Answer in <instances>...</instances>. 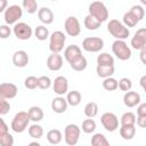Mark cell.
I'll list each match as a JSON object with an SVG mask.
<instances>
[{
    "instance_id": "cell-1",
    "label": "cell",
    "mask_w": 146,
    "mask_h": 146,
    "mask_svg": "<svg viewBox=\"0 0 146 146\" xmlns=\"http://www.w3.org/2000/svg\"><path fill=\"white\" fill-rule=\"evenodd\" d=\"M107 31L115 39L124 40L130 35L129 29L119 19H111L107 24Z\"/></svg>"
},
{
    "instance_id": "cell-2",
    "label": "cell",
    "mask_w": 146,
    "mask_h": 146,
    "mask_svg": "<svg viewBox=\"0 0 146 146\" xmlns=\"http://www.w3.org/2000/svg\"><path fill=\"white\" fill-rule=\"evenodd\" d=\"M30 116H29V113L27 112H24V111H21L18 113L15 114L14 119L11 120V123H10V128L14 132H17V133H21L23 131L26 130V128L29 127L30 124Z\"/></svg>"
},
{
    "instance_id": "cell-3",
    "label": "cell",
    "mask_w": 146,
    "mask_h": 146,
    "mask_svg": "<svg viewBox=\"0 0 146 146\" xmlns=\"http://www.w3.org/2000/svg\"><path fill=\"white\" fill-rule=\"evenodd\" d=\"M112 51L120 60H128L131 57V49L124 40L115 39V41L112 43Z\"/></svg>"
},
{
    "instance_id": "cell-4",
    "label": "cell",
    "mask_w": 146,
    "mask_h": 146,
    "mask_svg": "<svg viewBox=\"0 0 146 146\" xmlns=\"http://www.w3.org/2000/svg\"><path fill=\"white\" fill-rule=\"evenodd\" d=\"M89 14L91 16H94L95 18H97L99 22H105L107 21L108 18V10H107V7L105 6L104 2L102 1H92L90 5H89Z\"/></svg>"
},
{
    "instance_id": "cell-5",
    "label": "cell",
    "mask_w": 146,
    "mask_h": 146,
    "mask_svg": "<svg viewBox=\"0 0 146 146\" xmlns=\"http://www.w3.org/2000/svg\"><path fill=\"white\" fill-rule=\"evenodd\" d=\"M65 41H66V36H65L64 32H62V31L52 32L49 36V49H50V51L59 54L64 49Z\"/></svg>"
},
{
    "instance_id": "cell-6",
    "label": "cell",
    "mask_w": 146,
    "mask_h": 146,
    "mask_svg": "<svg viewBox=\"0 0 146 146\" xmlns=\"http://www.w3.org/2000/svg\"><path fill=\"white\" fill-rule=\"evenodd\" d=\"M81 129L74 123H70L64 129V140L68 146H74L80 139Z\"/></svg>"
},
{
    "instance_id": "cell-7",
    "label": "cell",
    "mask_w": 146,
    "mask_h": 146,
    "mask_svg": "<svg viewBox=\"0 0 146 146\" xmlns=\"http://www.w3.org/2000/svg\"><path fill=\"white\" fill-rule=\"evenodd\" d=\"M22 16H23V9L18 5H11V6H9L5 10V13H3L5 22L8 25L16 24L19 21V18H22Z\"/></svg>"
},
{
    "instance_id": "cell-8",
    "label": "cell",
    "mask_w": 146,
    "mask_h": 146,
    "mask_svg": "<svg viewBox=\"0 0 146 146\" xmlns=\"http://www.w3.org/2000/svg\"><path fill=\"white\" fill-rule=\"evenodd\" d=\"M83 50L88 52H98L104 48V40L98 36H88L82 41Z\"/></svg>"
},
{
    "instance_id": "cell-9",
    "label": "cell",
    "mask_w": 146,
    "mask_h": 146,
    "mask_svg": "<svg viewBox=\"0 0 146 146\" xmlns=\"http://www.w3.org/2000/svg\"><path fill=\"white\" fill-rule=\"evenodd\" d=\"M13 33L18 40H29L33 34V30L29 24L24 22H18L14 24Z\"/></svg>"
},
{
    "instance_id": "cell-10",
    "label": "cell",
    "mask_w": 146,
    "mask_h": 146,
    "mask_svg": "<svg viewBox=\"0 0 146 146\" xmlns=\"http://www.w3.org/2000/svg\"><path fill=\"white\" fill-rule=\"evenodd\" d=\"M100 122H102L104 129L108 132H114L119 128V119L112 112H105L100 116Z\"/></svg>"
},
{
    "instance_id": "cell-11",
    "label": "cell",
    "mask_w": 146,
    "mask_h": 146,
    "mask_svg": "<svg viewBox=\"0 0 146 146\" xmlns=\"http://www.w3.org/2000/svg\"><path fill=\"white\" fill-rule=\"evenodd\" d=\"M64 29L67 35L78 36L81 33V25L75 16H68L64 22Z\"/></svg>"
},
{
    "instance_id": "cell-12",
    "label": "cell",
    "mask_w": 146,
    "mask_h": 146,
    "mask_svg": "<svg viewBox=\"0 0 146 146\" xmlns=\"http://www.w3.org/2000/svg\"><path fill=\"white\" fill-rule=\"evenodd\" d=\"M130 44L136 50H140L146 46V27H141L137 30V32L135 33V35L130 41Z\"/></svg>"
},
{
    "instance_id": "cell-13",
    "label": "cell",
    "mask_w": 146,
    "mask_h": 146,
    "mask_svg": "<svg viewBox=\"0 0 146 146\" xmlns=\"http://www.w3.org/2000/svg\"><path fill=\"white\" fill-rule=\"evenodd\" d=\"M52 90L58 96H63V95L67 94L68 92V81H67V79L63 75H59V76L55 78V80L52 82Z\"/></svg>"
},
{
    "instance_id": "cell-14",
    "label": "cell",
    "mask_w": 146,
    "mask_h": 146,
    "mask_svg": "<svg viewBox=\"0 0 146 146\" xmlns=\"http://www.w3.org/2000/svg\"><path fill=\"white\" fill-rule=\"evenodd\" d=\"M17 86L10 82H3L0 84V97L6 99H13L17 96Z\"/></svg>"
},
{
    "instance_id": "cell-15",
    "label": "cell",
    "mask_w": 146,
    "mask_h": 146,
    "mask_svg": "<svg viewBox=\"0 0 146 146\" xmlns=\"http://www.w3.org/2000/svg\"><path fill=\"white\" fill-rule=\"evenodd\" d=\"M47 67L50 71H59L63 67V57L57 52H51L47 58Z\"/></svg>"
},
{
    "instance_id": "cell-16",
    "label": "cell",
    "mask_w": 146,
    "mask_h": 146,
    "mask_svg": "<svg viewBox=\"0 0 146 146\" xmlns=\"http://www.w3.org/2000/svg\"><path fill=\"white\" fill-rule=\"evenodd\" d=\"M29 55L25 50H17L13 55V64L16 67H25L29 64Z\"/></svg>"
},
{
    "instance_id": "cell-17",
    "label": "cell",
    "mask_w": 146,
    "mask_h": 146,
    "mask_svg": "<svg viewBox=\"0 0 146 146\" xmlns=\"http://www.w3.org/2000/svg\"><path fill=\"white\" fill-rule=\"evenodd\" d=\"M67 106H68V103H67V99L62 97V96H58V97H55L52 100H51V110L57 113V114H62V113H65L66 110H67Z\"/></svg>"
},
{
    "instance_id": "cell-18",
    "label": "cell",
    "mask_w": 146,
    "mask_h": 146,
    "mask_svg": "<svg viewBox=\"0 0 146 146\" xmlns=\"http://www.w3.org/2000/svg\"><path fill=\"white\" fill-rule=\"evenodd\" d=\"M123 103L127 107H135L140 103V95L136 91H125L124 96H123Z\"/></svg>"
},
{
    "instance_id": "cell-19",
    "label": "cell",
    "mask_w": 146,
    "mask_h": 146,
    "mask_svg": "<svg viewBox=\"0 0 146 146\" xmlns=\"http://www.w3.org/2000/svg\"><path fill=\"white\" fill-rule=\"evenodd\" d=\"M38 17L40 19L41 23H43L44 25H49L54 22V13L50 8L48 7H42L38 10Z\"/></svg>"
},
{
    "instance_id": "cell-20",
    "label": "cell",
    "mask_w": 146,
    "mask_h": 146,
    "mask_svg": "<svg viewBox=\"0 0 146 146\" xmlns=\"http://www.w3.org/2000/svg\"><path fill=\"white\" fill-rule=\"evenodd\" d=\"M81 55H82L81 48H80L79 46H76V44H70V46H67V47L65 48V50H64V57H65V59H66L68 63L72 62L74 58L81 56Z\"/></svg>"
},
{
    "instance_id": "cell-21",
    "label": "cell",
    "mask_w": 146,
    "mask_h": 146,
    "mask_svg": "<svg viewBox=\"0 0 146 146\" xmlns=\"http://www.w3.org/2000/svg\"><path fill=\"white\" fill-rule=\"evenodd\" d=\"M70 66L72 70L74 71H78V72H81V71H84L88 66V62H87V58L84 56H79L76 58H74L72 62H70Z\"/></svg>"
},
{
    "instance_id": "cell-22",
    "label": "cell",
    "mask_w": 146,
    "mask_h": 146,
    "mask_svg": "<svg viewBox=\"0 0 146 146\" xmlns=\"http://www.w3.org/2000/svg\"><path fill=\"white\" fill-rule=\"evenodd\" d=\"M114 65H98L97 64V67H96V73L99 78H110L114 74Z\"/></svg>"
},
{
    "instance_id": "cell-23",
    "label": "cell",
    "mask_w": 146,
    "mask_h": 146,
    "mask_svg": "<svg viewBox=\"0 0 146 146\" xmlns=\"http://www.w3.org/2000/svg\"><path fill=\"white\" fill-rule=\"evenodd\" d=\"M136 135V127L135 124L129 125H121L120 128V136L124 140H131Z\"/></svg>"
},
{
    "instance_id": "cell-24",
    "label": "cell",
    "mask_w": 146,
    "mask_h": 146,
    "mask_svg": "<svg viewBox=\"0 0 146 146\" xmlns=\"http://www.w3.org/2000/svg\"><path fill=\"white\" fill-rule=\"evenodd\" d=\"M29 113V116H30V120L32 122H40L42 119H43V111L40 106H31L27 111Z\"/></svg>"
},
{
    "instance_id": "cell-25",
    "label": "cell",
    "mask_w": 146,
    "mask_h": 146,
    "mask_svg": "<svg viewBox=\"0 0 146 146\" xmlns=\"http://www.w3.org/2000/svg\"><path fill=\"white\" fill-rule=\"evenodd\" d=\"M46 137H47L48 143L51 144V145H58L62 141V139H63V135H62L60 130H58V129H51V130H49L47 132V136Z\"/></svg>"
},
{
    "instance_id": "cell-26",
    "label": "cell",
    "mask_w": 146,
    "mask_h": 146,
    "mask_svg": "<svg viewBox=\"0 0 146 146\" xmlns=\"http://www.w3.org/2000/svg\"><path fill=\"white\" fill-rule=\"evenodd\" d=\"M83 24H84V27L89 31H95L97 29L100 27L102 25V22H99L97 18H95L94 16H91L90 14H88L86 17H84V21H83Z\"/></svg>"
},
{
    "instance_id": "cell-27",
    "label": "cell",
    "mask_w": 146,
    "mask_h": 146,
    "mask_svg": "<svg viewBox=\"0 0 146 146\" xmlns=\"http://www.w3.org/2000/svg\"><path fill=\"white\" fill-rule=\"evenodd\" d=\"M66 99H67L68 105H71V106H78V105L81 103L82 96H81L80 91H78V90H72V91H68V92H67Z\"/></svg>"
},
{
    "instance_id": "cell-28",
    "label": "cell",
    "mask_w": 146,
    "mask_h": 146,
    "mask_svg": "<svg viewBox=\"0 0 146 146\" xmlns=\"http://www.w3.org/2000/svg\"><path fill=\"white\" fill-rule=\"evenodd\" d=\"M27 131H29L30 137H32L34 139H40L43 136V128L40 124H38L36 122H34L33 124H31L29 127Z\"/></svg>"
},
{
    "instance_id": "cell-29",
    "label": "cell",
    "mask_w": 146,
    "mask_h": 146,
    "mask_svg": "<svg viewBox=\"0 0 146 146\" xmlns=\"http://www.w3.org/2000/svg\"><path fill=\"white\" fill-rule=\"evenodd\" d=\"M138 23H139V19L133 15L132 11L129 10V11L124 13V15H123V24H124L127 27H133V26H136Z\"/></svg>"
},
{
    "instance_id": "cell-30",
    "label": "cell",
    "mask_w": 146,
    "mask_h": 146,
    "mask_svg": "<svg viewBox=\"0 0 146 146\" xmlns=\"http://www.w3.org/2000/svg\"><path fill=\"white\" fill-rule=\"evenodd\" d=\"M91 145L92 146H108L110 145V141L107 140V138L105 137V135L98 132V133H95L92 137H91Z\"/></svg>"
},
{
    "instance_id": "cell-31",
    "label": "cell",
    "mask_w": 146,
    "mask_h": 146,
    "mask_svg": "<svg viewBox=\"0 0 146 146\" xmlns=\"http://www.w3.org/2000/svg\"><path fill=\"white\" fill-rule=\"evenodd\" d=\"M34 35H35L36 39L40 40V41H44V40H47V39L50 36L49 30H48V27H46L44 25H39V26H36L35 30H34Z\"/></svg>"
},
{
    "instance_id": "cell-32",
    "label": "cell",
    "mask_w": 146,
    "mask_h": 146,
    "mask_svg": "<svg viewBox=\"0 0 146 146\" xmlns=\"http://www.w3.org/2000/svg\"><path fill=\"white\" fill-rule=\"evenodd\" d=\"M98 105H97V103H95V102H89L86 106H84V110H83V112H84V115L87 116V117H95L97 114H98Z\"/></svg>"
},
{
    "instance_id": "cell-33",
    "label": "cell",
    "mask_w": 146,
    "mask_h": 146,
    "mask_svg": "<svg viewBox=\"0 0 146 146\" xmlns=\"http://www.w3.org/2000/svg\"><path fill=\"white\" fill-rule=\"evenodd\" d=\"M98 65H114V58L108 52H100L97 56Z\"/></svg>"
},
{
    "instance_id": "cell-34",
    "label": "cell",
    "mask_w": 146,
    "mask_h": 146,
    "mask_svg": "<svg viewBox=\"0 0 146 146\" xmlns=\"http://www.w3.org/2000/svg\"><path fill=\"white\" fill-rule=\"evenodd\" d=\"M103 88L107 91H114L119 88V81L112 76L110 78H105L103 81Z\"/></svg>"
},
{
    "instance_id": "cell-35",
    "label": "cell",
    "mask_w": 146,
    "mask_h": 146,
    "mask_svg": "<svg viewBox=\"0 0 146 146\" xmlns=\"http://www.w3.org/2000/svg\"><path fill=\"white\" fill-rule=\"evenodd\" d=\"M22 7L27 14H34V13H36V10H39L36 0H23Z\"/></svg>"
},
{
    "instance_id": "cell-36",
    "label": "cell",
    "mask_w": 146,
    "mask_h": 146,
    "mask_svg": "<svg viewBox=\"0 0 146 146\" xmlns=\"http://www.w3.org/2000/svg\"><path fill=\"white\" fill-rule=\"evenodd\" d=\"M81 128H82V131L84 133H92L96 130L97 124H96L95 120H92V117H88L82 122V127Z\"/></svg>"
},
{
    "instance_id": "cell-37",
    "label": "cell",
    "mask_w": 146,
    "mask_h": 146,
    "mask_svg": "<svg viewBox=\"0 0 146 146\" xmlns=\"http://www.w3.org/2000/svg\"><path fill=\"white\" fill-rule=\"evenodd\" d=\"M136 115L132 112H125L122 114L120 122L121 125H129V124H136Z\"/></svg>"
},
{
    "instance_id": "cell-38",
    "label": "cell",
    "mask_w": 146,
    "mask_h": 146,
    "mask_svg": "<svg viewBox=\"0 0 146 146\" xmlns=\"http://www.w3.org/2000/svg\"><path fill=\"white\" fill-rule=\"evenodd\" d=\"M52 86V82H51V80H50V78L49 76H47V75H41V76H39L38 78V88H40V89H49L50 87Z\"/></svg>"
},
{
    "instance_id": "cell-39",
    "label": "cell",
    "mask_w": 146,
    "mask_h": 146,
    "mask_svg": "<svg viewBox=\"0 0 146 146\" xmlns=\"http://www.w3.org/2000/svg\"><path fill=\"white\" fill-rule=\"evenodd\" d=\"M24 86L25 88L30 89V90H33L38 87V78L34 76V75H30L27 76L25 80H24Z\"/></svg>"
},
{
    "instance_id": "cell-40",
    "label": "cell",
    "mask_w": 146,
    "mask_h": 146,
    "mask_svg": "<svg viewBox=\"0 0 146 146\" xmlns=\"http://www.w3.org/2000/svg\"><path fill=\"white\" fill-rule=\"evenodd\" d=\"M132 88V82L129 78H122L119 80V89L122 91H129Z\"/></svg>"
},
{
    "instance_id": "cell-41",
    "label": "cell",
    "mask_w": 146,
    "mask_h": 146,
    "mask_svg": "<svg viewBox=\"0 0 146 146\" xmlns=\"http://www.w3.org/2000/svg\"><path fill=\"white\" fill-rule=\"evenodd\" d=\"M130 11L133 13V15L139 19V22H140V21L144 18V16H145V10H144L143 6H140V5H135V6H132V7L130 8Z\"/></svg>"
},
{
    "instance_id": "cell-42",
    "label": "cell",
    "mask_w": 146,
    "mask_h": 146,
    "mask_svg": "<svg viewBox=\"0 0 146 146\" xmlns=\"http://www.w3.org/2000/svg\"><path fill=\"white\" fill-rule=\"evenodd\" d=\"M0 144L2 146H13L14 145V137L9 132L0 136Z\"/></svg>"
},
{
    "instance_id": "cell-43",
    "label": "cell",
    "mask_w": 146,
    "mask_h": 146,
    "mask_svg": "<svg viewBox=\"0 0 146 146\" xmlns=\"http://www.w3.org/2000/svg\"><path fill=\"white\" fill-rule=\"evenodd\" d=\"M10 110V104L6 98H1L0 99V114L1 115H6Z\"/></svg>"
},
{
    "instance_id": "cell-44",
    "label": "cell",
    "mask_w": 146,
    "mask_h": 146,
    "mask_svg": "<svg viewBox=\"0 0 146 146\" xmlns=\"http://www.w3.org/2000/svg\"><path fill=\"white\" fill-rule=\"evenodd\" d=\"M11 30L8 25H1L0 26V38L1 39H7L8 36H10Z\"/></svg>"
},
{
    "instance_id": "cell-45",
    "label": "cell",
    "mask_w": 146,
    "mask_h": 146,
    "mask_svg": "<svg viewBox=\"0 0 146 146\" xmlns=\"http://www.w3.org/2000/svg\"><path fill=\"white\" fill-rule=\"evenodd\" d=\"M137 125L140 128H146V115H138L137 116Z\"/></svg>"
},
{
    "instance_id": "cell-46",
    "label": "cell",
    "mask_w": 146,
    "mask_h": 146,
    "mask_svg": "<svg viewBox=\"0 0 146 146\" xmlns=\"http://www.w3.org/2000/svg\"><path fill=\"white\" fill-rule=\"evenodd\" d=\"M7 132H9L8 125L6 124L5 120H3V119H1V120H0V136L5 135V133H7Z\"/></svg>"
},
{
    "instance_id": "cell-47",
    "label": "cell",
    "mask_w": 146,
    "mask_h": 146,
    "mask_svg": "<svg viewBox=\"0 0 146 146\" xmlns=\"http://www.w3.org/2000/svg\"><path fill=\"white\" fill-rule=\"evenodd\" d=\"M137 115H146V103L139 104L137 107Z\"/></svg>"
},
{
    "instance_id": "cell-48",
    "label": "cell",
    "mask_w": 146,
    "mask_h": 146,
    "mask_svg": "<svg viewBox=\"0 0 146 146\" xmlns=\"http://www.w3.org/2000/svg\"><path fill=\"white\" fill-rule=\"evenodd\" d=\"M139 51H140V52H139V58H140V62H141L144 65H146V46H145L144 48H141Z\"/></svg>"
},
{
    "instance_id": "cell-49",
    "label": "cell",
    "mask_w": 146,
    "mask_h": 146,
    "mask_svg": "<svg viewBox=\"0 0 146 146\" xmlns=\"http://www.w3.org/2000/svg\"><path fill=\"white\" fill-rule=\"evenodd\" d=\"M139 84H140V87L143 88V90H144L145 94H146V74L143 75V76L139 79Z\"/></svg>"
},
{
    "instance_id": "cell-50",
    "label": "cell",
    "mask_w": 146,
    "mask_h": 146,
    "mask_svg": "<svg viewBox=\"0 0 146 146\" xmlns=\"http://www.w3.org/2000/svg\"><path fill=\"white\" fill-rule=\"evenodd\" d=\"M7 0H0V11L1 13H5V10L8 8L7 7Z\"/></svg>"
},
{
    "instance_id": "cell-51",
    "label": "cell",
    "mask_w": 146,
    "mask_h": 146,
    "mask_svg": "<svg viewBox=\"0 0 146 146\" xmlns=\"http://www.w3.org/2000/svg\"><path fill=\"white\" fill-rule=\"evenodd\" d=\"M29 145H30V146H40V143H38V141H32V143H30Z\"/></svg>"
},
{
    "instance_id": "cell-52",
    "label": "cell",
    "mask_w": 146,
    "mask_h": 146,
    "mask_svg": "<svg viewBox=\"0 0 146 146\" xmlns=\"http://www.w3.org/2000/svg\"><path fill=\"white\" fill-rule=\"evenodd\" d=\"M139 1H140V3H141V5L146 6V0H139Z\"/></svg>"
},
{
    "instance_id": "cell-53",
    "label": "cell",
    "mask_w": 146,
    "mask_h": 146,
    "mask_svg": "<svg viewBox=\"0 0 146 146\" xmlns=\"http://www.w3.org/2000/svg\"><path fill=\"white\" fill-rule=\"evenodd\" d=\"M51 1H57V0H51Z\"/></svg>"
}]
</instances>
